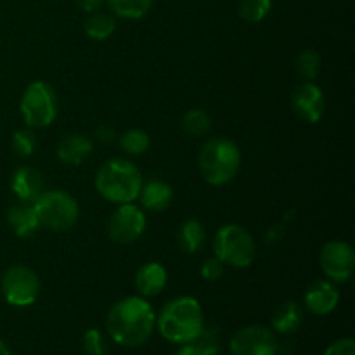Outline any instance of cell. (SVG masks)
Segmentation results:
<instances>
[{
  "label": "cell",
  "mask_w": 355,
  "mask_h": 355,
  "mask_svg": "<svg viewBox=\"0 0 355 355\" xmlns=\"http://www.w3.org/2000/svg\"><path fill=\"white\" fill-rule=\"evenodd\" d=\"M156 328V314L148 298L125 297L110 309L106 329L114 343L121 347H141L151 338Z\"/></svg>",
  "instance_id": "cell-1"
},
{
  "label": "cell",
  "mask_w": 355,
  "mask_h": 355,
  "mask_svg": "<svg viewBox=\"0 0 355 355\" xmlns=\"http://www.w3.org/2000/svg\"><path fill=\"white\" fill-rule=\"evenodd\" d=\"M159 335L170 343H193L205 329L203 309L194 297H177L166 302L156 315Z\"/></svg>",
  "instance_id": "cell-2"
},
{
  "label": "cell",
  "mask_w": 355,
  "mask_h": 355,
  "mask_svg": "<svg viewBox=\"0 0 355 355\" xmlns=\"http://www.w3.org/2000/svg\"><path fill=\"white\" fill-rule=\"evenodd\" d=\"M142 175L137 166L125 158H111L96 173V189L111 203H134L142 187Z\"/></svg>",
  "instance_id": "cell-3"
},
{
  "label": "cell",
  "mask_w": 355,
  "mask_h": 355,
  "mask_svg": "<svg viewBox=\"0 0 355 355\" xmlns=\"http://www.w3.org/2000/svg\"><path fill=\"white\" fill-rule=\"evenodd\" d=\"M198 166L205 182L215 187L225 186L241 168V151L234 141L215 135L201 146Z\"/></svg>",
  "instance_id": "cell-4"
},
{
  "label": "cell",
  "mask_w": 355,
  "mask_h": 355,
  "mask_svg": "<svg viewBox=\"0 0 355 355\" xmlns=\"http://www.w3.org/2000/svg\"><path fill=\"white\" fill-rule=\"evenodd\" d=\"M31 205L40 227L52 232L69 231L78 220V203L64 191H44Z\"/></svg>",
  "instance_id": "cell-5"
},
{
  "label": "cell",
  "mask_w": 355,
  "mask_h": 355,
  "mask_svg": "<svg viewBox=\"0 0 355 355\" xmlns=\"http://www.w3.org/2000/svg\"><path fill=\"white\" fill-rule=\"evenodd\" d=\"M214 253L224 266L245 269L257 257L253 236L238 224H225L214 238Z\"/></svg>",
  "instance_id": "cell-6"
},
{
  "label": "cell",
  "mask_w": 355,
  "mask_h": 355,
  "mask_svg": "<svg viewBox=\"0 0 355 355\" xmlns=\"http://www.w3.org/2000/svg\"><path fill=\"white\" fill-rule=\"evenodd\" d=\"M21 114L28 128H47L58 116V99L47 82L30 83L21 97Z\"/></svg>",
  "instance_id": "cell-7"
},
{
  "label": "cell",
  "mask_w": 355,
  "mask_h": 355,
  "mask_svg": "<svg viewBox=\"0 0 355 355\" xmlns=\"http://www.w3.org/2000/svg\"><path fill=\"white\" fill-rule=\"evenodd\" d=\"M3 300L12 307H28L40 295V279L37 272L26 266H12L3 272L0 281Z\"/></svg>",
  "instance_id": "cell-8"
},
{
  "label": "cell",
  "mask_w": 355,
  "mask_h": 355,
  "mask_svg": "<svg viewBox=\"0 0 355 355\" xmlns=\"http://www.w3.org/2000/svg\"><path fill=\"white\" fill-rule=\"evenodd\" d=\"M146 229V215L134 203L118 205L107 222V236L116 245H130L137 241Z\"/></svg>",
  "instance_id": "cell-9"
},
{
  "label": "cell",
  "mask_w": 355,
  "mask_h": 355,
  "mask_svg": "<svg viewBox=\"0 0 355 355\" xmlns=\"http://www.w3.org/2000/svg\"><path fill=\"white\" fill-rule=\"evenodd\" d=\"M229 352L231 355H277L279 342L272 329L252 324L234 333L229 343Z\"/></svg>",
  "instance_id": "cell-10"
},
{
  "label": "cell",
  "mask_w": 355,
  "mask_h": 355,
  "mask_svg": "<svg viewBox=\"0 0 355 355\" xmlns=\"http://www.w3.org/2000/svg\"><path fill=\"white\" fill-rule=\"evenodd\" d=\"M319 266L322 274L331 283H345L355 269L354 248L347 241H328L319 253Z\"/></svg>",
  "instance_id": "cell-11"
},
{
  "label": "cell",
  "mask_w": 355,
  "mask_h": 355,
  "mask_svg": "<svg viewBox=\"0 0 355 355\" xmlns=\"http://www.w3.org/2000/svg\"><path fill=\"white\" fill-rule=\"evenodd\" d=\"M291 107L304 123H319L326 113V97L321 87L314 82H302L291 94Z\"/></svg>",
  "instance_id": "cell-12"
},
{
  "label": "cell",
  "mask_w": 355,
  "mask_h": 355,
  "mask_svg": "<svg viewBox=\"0 0 355 355\" xmlns=\"http://www.w3.org/2000/svg\"><path fill=\"white\" fill-rule=\"evenodd\" d=\"M340 302V291L328 279H318L309 284L304 295L307 311L314 315H328L336 309Z\"/></svg>",
  "instance_id": "cell-13"
},
{
  "label": "cell",
  "mask_w": 355,
  "mask_h": 355,
  "mask_svg": "<svg viewBox=\"0 0 355 355\" xmlns=\"http://www.w3.org/2000/svg\"><path fill=\"white\" fill-rule=\"evenodd\" d=\"M94 153V141L85 134H68L55 146V156L59 162L69 166L85 163Z\"/></svg>",
  "instance_id": "cell-14"
},
{
  "label": "cell",
  "mask_w": 355,
  "mask_h": 355,
  "mask_svg": "<svg viewBox=\"0 0 355 355\" xmlns=\"http://www.w3.org/2000/svg\"><path fill=\"white\" fill-rule=\"evenodd\" d=\"M168 281L166 269L158 262H148L139 267L134 277V284L137 293L142 298H151L162 293Z\"/></svg>",
  "instance_id": "cell-15"
},
{
  "label": "cell",
  "mask_w": 355,
  "mask_h": 355,
  "mask_svg": "<svg viewBox=\"0 0 355 355\" xmlns=\"http://www.w3.org/2000/svg\"><path fill=\"white\" fill-rule=\"evenodd\" d=\"M10 189L17 201L24 203H33L42 193H44V182L38 170L31 166H21L14 172L12 180H10Z\"/></svg>",
  "instance_id": "cell-16"
},
{
  "label": "cell",
  "mask_w": 355,
  "mask_h": 355,
  "mask_svg": "<svg viewBox=\"0 0 355 355\" xmlns=\"http://www.w3.org/2000/svg\"><path fill=\"white\" fill-rule=\"evenodd\" d=\"M139 200H141L144 210L158 214V211L166 210L170 207V203L173 201V189L165 180H149V182L142 184Z\"/></svg>",
  "instance_id": "cell-17"
},
{
  "label": "cell",
  "mask_w": 355,
  "mask_h": 355,
  "mask_svg": "<svg viewBox=\"0 0 355 355\" xmlns=\"http://www.w3.org/2000/svg\"><path fill=\"white\" fill-rule=\"evenodd\" d=\"M7 222L12 227L14 234L17 238H30L35 232L40 229L38 218L35 215L33 205L24 203V201H17L7 211Z\"/></svg>",
  "instance_id": "cell-18"
},
{
  "label": "cell",
  "mask_w": 355,
  "mask_h": 355,
  "mask_svg": "<svg viewBox=\"0 0 355 355\" xmlns=\"http://www.w3.org/2000/svg\"><path fill=\"white\" fill-rule=\"evenodd\" d=\"M302 321H304V311H302L300 305L293 300L283 302L279 307H276L272 319H270L272 329L276 333H281V335L295 333L302 326Z\"/></svg>",
  "instance_id": "cell-19"
},
{
  "label": "cell",
  "mask_w": 355,
  "mask_h": 355,
  "mask_svg": "<svg viewBox=\"0 0 355 355\" xmlns=\"http://www.w3.org/2000/svg\"><path fill=\"white\" fill-rule=\"evenodd\" d=\"M177 245L184 253H198L205 245V227L196 218L184 222L177 232Z\"/></svg>",
  "instance_id": "cell-20"
},
{
  "label": "cell",
  "mask_w": 355,
  "mask_h": 355,
  "mask_svg": "<svg viewBox=\"0 0 355 355\" xmlns=\"http://www.w3.org/2000/svg\"><path fill=\"white\" fill-rule=\"evenodd\" d=\"M83 30H85V35L89 38L103 42L116 31V19H114L111 14L92 12L89 14V17L85 19Z\"/></svg>",
  "instance_id": "cell-21"
},
{
  "label": "cell",
  "mask_w": 355,
  "mask_h": 355,
  "mask_svg": "<svg viewBox=\"0 0 355 355\" xmlns=\"http://www.w3.org/2000/svg\"><path fill=\"white\" fill-rule=\"evenodd\" d=\"M180 127H182L184 134L189 135V137H205L211 128V118L207 111L194 107V110L184 113L182 120H180Z\"/></svg>",
  "instance_id": "cell-22"
},
{
  "label": "cell",
  "mask_w": 355,
  "mask_h": 355,
  "mask_svg": "<svg viewBox=\"0 0 355 355\" xmlns=\"http://www.w3.org/2000/svg\"><path fill=\"white\" fill-rule=\"evenodd\" d=\"M114 16L121 19H141L149 12L153 0H106Z\"/></svg>",
  "instance_id": "cell-23"
},
{
  "label": "cell",
  "mask_w": 355,
  "mask_h": 355,
  "mask_svg": "<svg viewBox=\"0 0 355 355\" xmlns=\"http://www.w3.org/2000/svg\"><path fill=\"white\" fill-rule=\"evenodd\" d=\"M118 144H120L121 151L127 153V155L141 156L149 149L151 139H149L148 132L142 130V128H128L127 132L120 135Z\"/></svg>",
  "instance_id": "cell-24"
},
{
  "label": "cell",
  "mask_w": 355,
  "mask_h": 355,
  "mask_svg": "<svg viewBox=\"0 0 355 355\" xmlns=\"http://www.w3.org/2000/svg\"><path fill=\"white\" fill-rule=\"evenodd\" d=\"M218 349L220 347L215 333L203 329V333L193 343L182 345L173 355H217Z\"/></svg>",
  "instance_id": "cell-25"
},
{
  "label": "cell",
  "mask_w": 355,
  "mask_h": 355,
  "mask_svg": "<svg viewBox=\"0 0 355 355\" xmlns=\"http://www.w3.org/2000/svg\"><path fill=\"white\" fill-rule=\"evenodd\" d=\"M272 9V0H239L238 14L246 23H260Z\"/></svg>",
  "instance_id": "cell-26"
},
{
  "label": "cell",
  "mask_w": 355,
  "mask_h": 355,
  "mask_svg": "<svg viewBox=\"0 0 355 355\" xmlns=\"http://www.w3.org/2000/svg\"><path fill=\"white\" fill-rule=\"evenodd\" d=\"M295 68H297L298 76L304 78V82H314L321 69V55L312 49H305L297 55Z\"/></svg>",
  "instance_id": "cell-27"
},
{
  "label": "cell",
  "mask_w": 355,
  "mask_h": 355,
  "mask_svg": "<svg viewBox=\"0 0 355 355\" xmlns=\"http://www.w3.org/2000/svg\"><path fill=\"white\" fill-rule=\"evenodd\" d=\"M37 148V137L33 128H21L12 135V151L17 158H30Z\"/></svg>",
  "instance_id": "cell-28"
},
{
  "label": "cell",
  "mask_w": 355,
  "mask_h": 355,
  "mask_svg": "<svg viewBox=\"0 0 355 355\" xmlns=\"http://www.w3.org/2000/svg\"><path fill=\"white\" fill-rule=\"evenodd\" d=\"M83 350L87 355H104L106 347H104L103 333L96 328L87 329L83 335Z\"/></svg>",
  "instance_id": "cell-29"
},
{
  "label": "cell",
  "mask_w": 355,
  "mask_h": 355,
  "mask_svg": "<svg viewBox=\"0 0 355 355\" xmlns=\"http://www.w3.org/2000/svg\"><path fill=\"white\" fill-rule=\"evenodd\" d=\"M224 270H225L224 263H222L217 257H211V259H207L203 263H201L200 272L205 281L214 283V281H218L222 276H224Z\"/></svg>",
  "instance_id": "cell-30"
},
{
  "label": "cell",
  "mask_w": 355,
  "mask_h": 355,
  "mask_svg": "<svg viewBox=\"0 0 355 355\" xmlns=\"http://www.w3.org/2000/svg\"><path fill=\"white\" fill-rule=\"evenodd\" d=\"M322 355H355L354 338H340L333 342Z\"/></svg>",
  "instance_id": "cell-31"
},
{
  "label": "cell",
  "mask_w": 355,
  "mask_h": 355,
  "mask_svg": "<svg viewBox=\"0 0 355 355\" xmlns=\"http://www.w3.org/2000/svg\"><path fill=\"white\" fill-rule=\"evenodd\" d=\"M104 2H106V0H73L76 9H80L82 12H87V14L97 12V10L103 7Z\"/></svg>",
  "instance_id": "cell-32"
},
{
  "label": "cell",
  "mask_w": 355,
  "mask_h": 355,
  "mask_svg": "<svg viewBox=\"0 0 355 355\" xmlns=\"http://www.w3.org/2000/svg\"><path fill=\"white\" fill-rule=\"evenodd\" d=\"M94 137H96L99 142H111V141H114V139H116V132H114L113 127H107V125H101V127H97Z\"/></svg>",
  "instance_id": "cell-33"
},
{
  "label": "cell",
  "mask_w": 355,
  "mask_h": 355,
  "mask_svg": "<svg viewBox=\"0 0 355 355\" xmlns=\"http://www.w3.org/2000/svg\"><path fill=\"white\" fill-rule=\"evenodd\" d=\"M0 355H12L10 354V349L7 347V343L3 340H0Z\"/></svg>",
  "instance_id": "cell-34"
}]
</instances>
